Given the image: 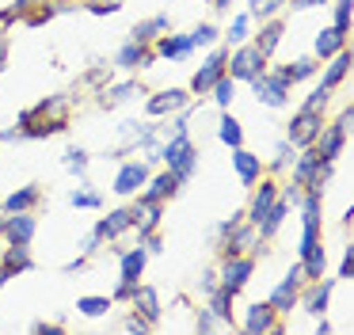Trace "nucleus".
<instances>
[{"instance_id": "f257e3e1", "label": "nucleus", "mask_w": 354, "mask_h": 335, "mask_svg": "<svg viewBox=\"0 0 354 335\" xmlns=\"http://www.w3.org/2000/svg\"><path fill=\"white\" fill-rule=\"evenodd\" d=\"M69 126V99L54 96V99H42L39 107L19 114V134L24 137H54Z\"/></svg>"}, {"instance_id": "f03ea898", "label": "nucleus", "mask_w": 354, "mask_h": 335, "mask_svg": "<svg viewBox=\"0 0 354 335\" xmlns=\"http://www.w3.org/2000/svg\"><path fill=\"white\" fill-rule=\"evenodd\" d=\"M156 160H164V164H168V172L179 179V187H183V183L191 179L194 168H198V152H194L191 137H187V126H183V129H176V137H171V141L164 145Z\"/></svg>"}, {"instance_id": "7ed1b4c3", "label": "nucleus", "mask_w": 354, "mask_h": 335, "mask_svg": "<svg viewBox=\"0 0 354 335\" xmlns=\"http://www.w3.org/2000/svg\"><path fill=\"white\" fill-rule=\"evenodd\" d=\"M354 126V107H346L343 114H339L335 122H331L328 129H324V137H316V156L320 160H335L339 152H343V141H346V129Z\"/></svg>"}, {"instance_id": "20e7f679", "label": "nucleus", "mask_w": 354, "mask_h": 335, "mask_svg": "<svg viewBox=\"0 0 354 335\" xmlns=\"http://www.w3.org/2000/svg\"><path fill=\"white\" fill-rule=\"evenodd\" d=\"M252 88H255V96H259V103H267V107H286V99H290V80L282 76V69H278V73H267V69H263L252 80Z\"/></svg>"}, {"instance_id": "39448f33", "label": "nucleus", "mask_w": 354, "mask_h": 335, "mask_svg": "<svg viewBox=\"0 0 354 335\" xmlns=\"http://www.w3.org/2000/svg\"><path fill=\"white\" fill-rule=\"evenodd\" d=\"M255 271V259L252 255H225V266H221V289L225 293H240L248 286Z\"/></svg>"}, {"instance_id": "423d86ee", "label": "nucleus", "mask_w": 354, "mask_h": 335, "mask_svg": "<svg viewBox=\"0 0 354 335\" xmlns=\"http://www.w3.org/2000/svg\"><path fill=\"white\" fill-rule=\"evenodd\" d=\"M263 53L255 50V46H240L236 53H232V61H229V76L232 80H255V76L263 73Z\"/></svg>"}, {"instance_id": "0eeeda50", "label": "nucleus", "mask_w": 354, "mask_h": 335, "mask_svg": "<svg viewBox=\"0 0 354 335\" xmlns=\"http://www.w3.org/2000/svg\"><path fill=\"white\" fill-rule=\"evenodd\" d=\"M320 129H324L320 111H305V107H301L290 122V145H313L316 137H320Z\"/></svg>"}, {"instance_id": "6e6552de", "label": "nucleus", "mask_w": 354, "mask_h": 335, "mask_svg": "<svg viewBox=\"0 0 354 335\" xmlns=\"http://www.w3.org/2000/svg\"><path fill=\"white\" fill-rule=\"evenodd\" d=\"M301 278H305V271H301V263H297V266H293V271L286 274L282 282H278V289H274V293H270V301H267L270 309H274V312H290L293 305H297V289H301Z\"/></svg>"}, {"instance_id": "1a4fd4ad", "label": "nucleus", "mask_w": 354, "mask_h": 335, "mask_svg": "<svg viewBox=\"0 0 354 335\" xmlns=\"http://www.w3.org/2000/svg\"><path fill=\"white\" fill-rule=\"evenodd\" d=\"M225 61H229V50H217V53H209V61L194 73V80H191V91H209L217 84V76H225Z\"/></svg>"}, {"instance_id": "9d476101", "label": "nucleus", "mask_w": 354, "mask_h": 335, "mask_svg": "<svg viewBox=\"0 0 354 335\" xmlns=\"http://www.w3.org/2000/svg\"><path fill=\"white\" fill-rule=\"evenodd\" d=\"M145 183H149V168L141 160H130L115 175V194H138V187H145Z\"/></svg>"}, {"instance_id": "9b49d317", "label": "nucleus", "mask_w": 354, "mask_h": 335, "mask_svg": "<svg viewBox=\"0 0 354 335\" xmlns=\"http://www.w3.org/2000/svg\"><path fill=\"white\" fill-rule=\"evenodd\" d=\"M35 228H39V225H35V217L24 210V213H12V217H4L0 233L8 236L12 244H31V240H35Z\"/></svg>"}, {"instance_id": "f8f14e48", "label": "nucleus", "mask_w": 354, "mask_h": 335, "mask_svg": "<svg viewBox=\"0 0 354 335\" xmlns=\"http://www.w3.org/2000/svg\"><path fill=\"white\" fill-rule=\"evenodd\" d=\"M244 332L248 335H263V332H278V312L270 309L267 301L263 305H252L244 316Z\"/></svg>"}, {"instance_id": "ddd939ff", "label": "nucleus", "mask_w": 354, "mask_h": 335, "mask_svg": "<svg viewBox=\"0 0 354 335\" xmlns=\"http://www.w3.org/2000/svg\"><path fill=\"white\" fill-rule=\"evenodd\" d=\"M126 228H133V210H111L107 217L95 225V240H115V236H122Z\"/></svg>"}, {"instance_id": "4468645a", "label": "nucleus", "mask_w": 354, "mask_h": 335, "mask_svg": "<svg viewBox=\"0 0 354 335\" xmlns=\"http://www.w3.org/2000/svg\"><path fill=\"white\" fill-rule=\"evenodd\" d=\"M156 221H160V202L156 198H138V206H133V225H138V236L145 240V236H153Z\"/></svg>"}, {"instance_id": "2eb2a0df", "label": "nucleus", "mask_w": 354, "mask_h": 335, "mask_svg": "<svg viewBox=\"0 0 354 335\" xmlns=\"http://www.w3.org/2000/svg\"><path fill=\"white\" fill-rule=\"evenodd\" d=\"M130 301H133V309H138V316H145L149 324H156V320H160V297H156L153 286H133Z\"/></svg>"}, {"instance_id": "dca6fc26", "label": "nucleus", "mask_w": 354, "mask_h": 335, "mask_svg": "<svg viewBox=\"0 0 354 335\" xmlns=\"http://www.w3.org/2000/svg\"><path fill=\"white\" fill-rule=\"evenodd\" d=\"M153 57H156V53L149 50L145 42H133V38L118 50V65H122V69H149V65H153Z\"/></svg>"}, {"instance_id": "f3484780", "label": "nucleus", "mask_w": 354, "mask_h": 335, "mask_svg": "<svg viewBox=\"0 0 354 335\" xmlns=\"http://www.w3.org/2000/svg\"><path fill=\"white\" fill-rule=\"evenodd\" d=\"M187 91L183 88H168V91H160V96H153L149 99V114H176V111H183L187 107Z\"/></svg>"}, {"instance_id": "a211bd4d", "label": "nucleus", "mask_w": 354, "mask_h": 335, "mask_svg": "<svg viewBox=\"0 0 354 335\" xmlns=\"http://www.w3.org/2000/svg\"><path fill=\"white\" fill-rule=\"evenodd\" d=\"M274 198H278V187L274 183H259V190H255V198H252V210H248V221H252V225H259L263 217H267V210L270 206H274Z\"/></svg>"}, {"instance_id": "6ab92c4d", "label": "nucleus", "mask_w": 354, "mask_h": 335, "mask_svg": "<svg viewBox=\"0 0 354 335\" xmlns=\"http://www.w3.org/2000/svg\"><path fill=\"white\" fill-rule=\"evenodd\" d=\"M232 164H236V175H240V183H244V187H252L255 179H259V156H255V152H248V149H240L236 145V152H232Z\"/></svg>"}, {"instance_id": "aec40b11", "label": "nucleus", "mask_w": 354, "mask_h": 335, "mask_svg": "<svg viewBox=\"0 0 354 335\" xmlns=\"http://www.w3.org/2000/svg\"><path fill=\"white\" fill-rule=\"evenodd\" d=\"M145 259H149V251L141 248H130L122 255V286H138V278H141V271H145Z\"/></svg>"}, {"instance_id": "412c9836", "label": "nucleus", "mask_w": 354, "mask_h": 335, "mask_svg": "<svg viewBox=\"0 0 354 335\" xmlns=\"http://www.w3.org/2000/svg\"><path fill=\"white\" fill-rule=\"evenodd\" d=\"M168 27H171V19L168 15H153V19H145V23H138V27H133V42H153V38H160V35H168Z\"/></svg>"}, {"instance_id": "4be33fe9", "label": "nucleus", "mask_w": 354, "mask_h": 335, "mask_svg": "<svg viewBox=\"0 0 354 335\" xmlns=\"http://www.w3.org/2000/svg\"><path fill=\"white\" fill-rule=\"evenodd\" d=\"M191 50H194V38L191 35H179V38L160 35V38H156V53H160V57H187Z\"/></svg>"}, {"instance_id": "5701e85b", "label": "nucleus", "mask_w": 354, "mask_h": 335, "mask_svg": "<svg viewBox=\"0 0 354 335\" xmlns=\"http://www.w3.org/2000/svg\"><path fill=\"white\" fill-rule=\"evenodd\" d=\"M343 46H346V30H339V27H328V30L316 35V53H320V57H335Z\"/></svg>"}, {"instance_id": "b1692460", "label": "nucleus", "mask_w": 354, "mask_h": 335, "mask_svg": "<svg viewBox=\"0 0 354 335\" xmlns=\"http://www.w3.org/2000/svg\"><path fill=\"white\" fill-rule=\"evenodd\" d=\"M282 35H286V27H282L278 19H270L267 27L259 30V38H255V50H259L263 57H270V53H274V46L282 42Z\"/></svg>"}, {"instance_id": "393cba45", "label": "nucleus", "mask_w": 354, "mask_h": 335, "mask_svg": "<svg viewBox=\"0 0 354 335\" xmlns=\"http://www.w3.org/2000/svg\"><path fill=\"white\" fill-rule=\"evenodd\" d=\"M286 213H290V206H286L282 198H274V206H270V210H267V217H263L259 225H255V233H259V236H274Z\"/></svg>"}, {"instance_id": "a878e982", "label": "nucleus", "mask_w": 354, "mask_h": 335, "mask_svg": "<svg viewBox=\"0 0 354 335\" xmlns=\"http://www.w3.org/2000/svg\"><path fill=\"white\" fill-rule=\"evenodd\" d=\"M4 266H8L12 274L31 271V266H35V259H31V251H27V244H12V248H8V255H4Z\"/></svg>"}, {"instance_id": "bb28decb", "label": "nucleus", "mask_w": 354, "mask_h": 335, "mask_svg": "<svg viewBox=\"0 0 354 335\" xmlns=\"http://www.w3.org/2000/svg\"><path fill=\"white\" fill-rule=\"evenodd\" d=\"M176 190H179V179H176V175H156V179L153 183H149V190H145V198H156V202H164V198H171V194H176Z\"/></svg>"}, {"instance_id": "cd10ccee", "label": "nucleus", "mask_w": 354, "mask_h": 335, "mask_svg": "<svg viewBox=\"0 0 354 335\" xmlns=\"http://www.w3.org/2000/svg\"><path fill=\"white\" fill-rule=\"evenodd\" d=\"M35 202H39V187H24L4 202V213H24V210H31Z\"/></svg>"}, {"instance_id": "c85d7f7f", "label": "nucleus", "mask_w": 354, "mask_h": 335, "mask_svg": "<svg viewBox=\"0 0 354 335\" xmlns=\"http://www.w3.org/2000/svg\"><path fill=\"white\" fill-rule=\"evenodd\" d=\"M346 69H351V53L339 50V53H335V61L328 65V73H324V88H335V84L346 76Z\"/></svg>"}, {"instance_id": "c756f323", "label": "nucleus", "mask_w": 354, "mask_h": 335, "mask_svg": "<svg viewBox=\"0 0 354 335\" xmlns=\"http://www.w3.org/2000/svg\"><path fill=\"white\" fill-rule=\"evenodd\" d=\"M62 8H65L62 0H57V4H42V8H27L24 19H27V27H42V23H50L57 12H62Z\"/></svg>"}, {"instance_id": "7c9ffc66", "label": "nucleus", "mask_w": 354, "mask_h": 335, "mask_svg": "<svg viewBox=\"0 0 354 335\" xmlns=\"http://www.w3.org/2000/svg\"><path fill=\"white\" fill-rule=\"evenodd\" d=\"M217 137H221L225 145H232V149H236V145H244V129H240V122L232 118V114H225V118H221V129H217Z\"/></svg>"}, {"instance_id": "2f4dec72", "label": "nucleus", "mask_w": 354, "mask_h": 335, "mask_svg": "<svg viewBox=\"0 0 354 335\" xmlns=\"http://www.w3.org/2000/svg\"><path fill=\"white\" fill-rule=\"evenodd\" d=\"M328 297H331V278L320 282V286L308 293V312H313V316H324V312H328Z\"/></svg>"}, {"instance_id": "473e14b6", "label": "nucleus", "mask_w": 354, "mask_h": 335, "mask_svg": "<svg viewBox=\"0 0 354 335\" xmlns=\"http://www.w3.org/2000/svg\"><path fill=\"white\" fill-rule=\"evenodd\" d=\"M77 312H84V316H107V312H111V297H80Z\"/></svg>"}, {"instance_id": "72a5a7b5", "label": "nucleus", "mask_w": 354, "mask_h": 335, "mask_svg": "<svg viewBox=\"0 0 354 335\" xmlns=\"http://www.w3.org/2000/svg\"><path fill=\"white\" fill-rule=\"evenodd\" d=\"M130 96H141V88L138 84H118V88H111V91H103V107H115V103H122V99H130Z\"/></svg>"}, {"instance_id": "f704fd0d", "label": "nucleus", "mask_w": 354, "mask_h": 335, "mask_svg": "<svg viewBox=\"0 0 354 335\" xmlns=\"http://www.w3.org/2000/svg\"><path fill=\"white\" fill-rule=\"evenodd\" d=\"M316 73V61H308V57H301V61H293V65L290 69H282V76H286V80H308V76H313Z\"/></svg>"}, {"instance_id": "c9c22d12", "label": "nucleus", "mask_w": 354, "mask_h": 335, "mask_svg": "<svg viewBox=\"0 0 354 335\" xmlns=\"http://www.w3.org/2000/svg\"><path fill=\"white\" fill-rule=\"evenodd\" d=\"M209 91H217L214 99H217L221 107H229V103H232V96H236V80H232V76H217V84H214Z\"/></svg>"}, {"instance_id": "e433bc0d", "label": "nucleus", "mask_w": 354, "mask_h": 335, "mask_svg": "<svg viewBox=\"0 0 354 335\" xmlns=\"http://www.w3.org/2000/svg\"><path fill=\"white\" fill-rule=\"evenodd\" d=\"M77 210H100L103 206V198L100 194H92V190H73V198H69Z\"/></svg>"}, {"instance_id": "4c0bfd02", "label": "nucleus", "mask_w": 354, "mask_h": 335, "mask_svg": "<svg viewBox=\"0 0 354 335\" xmlns=\"http://www.w3.org/2000/svg\"><path fill=\"white\" fill-rule=\"evenodd\" d=\"M65 168H69V172H77V175H84L88 172V152L69 149V152H65Z\"/></svg>"}, {"instance_id": "58836bf2", "label": "nucleus", "mask_w": 354, "mask_h": 335, "mask_svg": "<svg viewBox=\"0 0 354 335\" xmlns=\"http://www.w3.org/2000/svg\"><path fill=\"white\" fill-rule=\"evenodd\" d=\"M286 0H252V15H259V19H270V15L282 8Z\"/></svg>"}, {"instance_id": "ea45409f", "label": "nucleus", "mask_w": 354, "mask_h": 335, "mask_svg": "<svg viewBox=\"0 0 354 335\" xmlns=\"http://www.w3.org/2000/svg\"><path fill=\"white\" fill-rule=\"evenodd\" d=\"M351 15H354V0H339L335 4V27L346 30L351 27Z\"/></svg>"}, {"instance_id": "a19ab883", "label": "nucleus", "mask_w": 354, "mask_h": 335, "mask_svg": "<svg viewBox=\"0 0 354 335\" xmlns=\"http://www.w3.org/2000/svg\"><path fill=\"white\" fill-rule=\"evenodd\" d=\"M248 23H252V15H236L229 27V42H244L248 38Z\"/></svg>"}, {"instance_id": "79ce46f5", "label": "nucleus", "mask_w": 354, "mask_h": 335, "mask_svg": "<svg viewBox=\"0 0 354 335\" xmlns=\"http://www.w3.org/2000/svg\"><path fill=\"white\" fill-rule=\"evenodd\" d=\"M328 96H331V88H324V84H320V88L305 99V111H324V107H328Z\"/></svg>"}, {"instance_id": "37998d69", "label": "nucleus", "mask_w": 354, "mask_h": 335, "mask_svg": "<svg viewBox=\"0 0 354 335\" xmlns=\"http://www.w3.org/2000/svg\"><path fill=\"white\" fill-rule=\"evenodd\" d=\"M191 38H194V46H209V42H217V27L202 23V27H194V30H191Z\"/></svg>"}, {"instance_id": "c03bdc74", "label": "nucleus", "mask_w": 354, "mask_h": 335, "mask_svg": "<svg viewBox=\"0 0 354 335\" xmlns=\"http://www.w3.org/2000/svg\"><path fill=\"white\" fill-rule=\"evenodd\" d=\"M88 8H92L95 15H107V12H118V8H122V0H92Z\"/></svg>"}, {"instance_id": "a18cd8bd", "label": "nucleus", "mask_w": 354, "mask_h": 335, "mask_svg": "<svg viewBox=\"0 0 354 335\" xmlns=\"http://www.w3.org/2000/svg\"><path fill=\"white\" fill-rule=\"evenodd\" d=\"M214 312H209V309H198V332H214Z\"/></svg>"}, {"instance_id": "49530a36", "label": "nucleus", "mask_w": 354, "mask_h": 335, "mask_svg": "<svg viewBox=\"0 0 354 335\" xmlns=\"http://www.w3.org/2000/svg\"><path fill=\"white\" fill-rule=\"evenodd\" d=\"M149 327H153V324H149L145 316H130V320H126V332H149Z\"/></svg>"}, {"instance_id": "de8ad7c7", "label": "nucleus", "mask_w": 354, "mask_h": 335, "mask_svg": "<svg viewBox=\"0 0 354 335\" xmlns=\"http://www.w3.org/2000/svg\"><path fill=\"white\" fill-rule=\"evenodd\" d=\"M343 278H354V248H346L343 255Z\"/></svg>"}, {"instance_id": "09e8293b", "label": "nucleus", "mask_w": 354, "mask_h": 335, "mask_svg": "<svg viewBox=\"0 0 354 335\" xmlns=\"http://www.w3.org/2000/svg\"><path fill=\"white\" fill-rule=\"evenodd\" d=\"M328 0H290V8H297V12H305V8H324Z\"/></svg>"}, {"instance_id": "8fccbe9b", "label": "nucleus", "mask_w": 354, "mask_h": 335, "mask_svg": "<svg viewBox=\"0 0 354 335\" xmlns=\"http://www.w3.org/2000/svg\"><path fill=\"white\" fill-rule=\"evenodd\" d=\"M8 65V38H0V69Z\"/></svg>"}, {"instance_id": "3c124183", "label": "nucleus", "mask_w": 354, "mask_h": 335, "mask_svg": "<svg viewBox=\"0 0 354 335\" xmlns=\"http://www.w3.org/2000/svg\"><path fill=\"white\" fill-rule=\"evenodd\" d=\"M8 278H12V271H8V266H0V289L8 286Z\"/></svg>"}, {"instance_id": "603ef678", "label": "nucleus", "mask_w": 354, "mask_h": 335, "mask_svg": "<svg viewBox=\"0 0 354 335\" xmlns=\"http://www.w3.org/2000/svg\"><path fill=\"white\" fill-rule=\"evenodd\" d=\"M214 4H217V8H229V4H232V0H214Z\"/></svg>"}, {"instance_id": "864d4df0", "label": "nucleus", "mask_w": 354, "mask_h": 335, "mask_svg": "<svg viewBox=\"0 0 354 335\" xmlns=\"http://www.w3.org/2000/svg\"><path fill=\"white\" fill-rule=\"evenodd\" d=\"M0 225H4V206H0Z\"/></svg>"}, {"instance_id": "5fc2aeb1", "label": "nucleus", "mask_w": 354, "mask_h": 335, "mask_svg": "<svg viewBox=\"0 0 354 335\" xmlns=\"http://www.w3.org/2000/svg\"><path fill=\"white\" fill-rule=\"evenodd\" d=\"M62 4H69V0H62Z\"/></svg>"}]
</instances>
